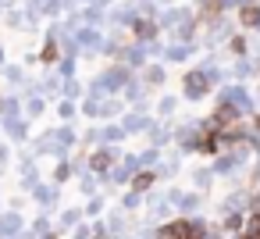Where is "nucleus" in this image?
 <instances>
[{
    "instance_id": "nucleus-4",
    "label": "nucleus",
    "mask_w": 260,
    "mask_h": 239,
    "mask_svg": "<svg viewBox=\"0 0 260 239\" xmlns=\"http://www.w3.org/2000/svg\"><path fill=\"white\" fill-rule=\"evenodd\" d=\"M54 57H57V47H54V43H50V47H47V50H43V61H54Z\"/></svg>"
},
{
    "instance_id": "nucleus-2",
    "label": "nucleus",
    "mask_w": 260,
    "mask_h": 239,
    "mask_svg": "<svg viewBox=\"0 0 260 239\" xmlns=\"http://www.w3.org/2000/svg\"><path fill=\"white\" fill-rule=\"evenodd\" d=\"M239 18H242V25H256L260 22V8H242Z\"/></svg>"
},
{
    "instance_id": "nucleus-3",
    "label": "nucleus",
    "mask_w": 260,
    "mask_h": 239,
    "mask_svg": "<svg viewBox=\"0 0 260 239\" xmlns=\"http://www.w3.org/2000/svg\"><path fill=\"white\" fill-rule=\"evenodd\" d=\"M150 182H153V175H139V178H136V189H146Z\"/></svg>"
},
{
    "instance_id": "nucleus-5",
    "label": "nucleus",
    "mask_w": 260,
    "mask_h": 239,
    "mask_svg": "<svg viewBox=\"0 0 260 239\" xmlns=\"http://www.w3.org/2000/svg\"><path fill=\"white\" fill-rule=\"evenodd\" d=\"M256 129H260V118H256Z\"/></svg>"
},
{
    "instance_id": "nucleus-1",
    "label": "nucleus",
    "mask_w": 260,
    "mask_h": 239,
    "mask_svg": "<svg viewBox=\"0 0 260 239\" xmlns=\"http://www.w3.org/2000/svg\"><path fill=\"white\" fill-rule=\"evenodd\" d=\"M160 239H200V232H196L189 221H171V225L160 232Z\"/></svg>"
}]
</instances>
